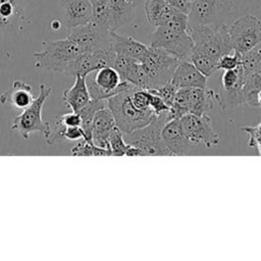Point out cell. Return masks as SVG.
<instances>
[{
    "mask_svg": "<svg viewBox=\"0 0 261 261\" xmlns=\"http://www.w3.org/2000/svg\"><path fill=\"white\" fill-rule=\"evenodd\" d=\"M116 126L114 115L108 106L99 109L92 122V141L95 145L108 149V138L112 129ZM110 151V150H109Z\"/></svg>",
    "mask_w": 261,
    "mask_h": 261,
    "instance_id": "d6986e66",
    "label": "cell"
},
{
    "mask_svg": "<svg viewBox=\"0 0 261 261\" xmlns=\"http://www.w3.org/2000/svg\"><path fill=\"white\" fill-rule=\"evenodd\" d=\"M87 86L92 99H108L126 89L134 87L127 81H122L117 70L112 66H104L95 71L90 81L86 76Z\"/></svg>",
    "mask_w": 261,
    "mask_h": 261,
    "instance_id": "9c48e42d",
    "label": "cell"
},
{
    "mask_svg": "<svg viewBox=\"0 0 261 261\" xmlns=\"http://www.w3.org/2000/svg\"><path fill=\"white\" fill-rule=\"evenodd\" d=\"M241 64V54L237 52H231L221 56L217 63V70H228L237 68Z\"/></svg>",
    "mask_w": 261,
    "mask_h": 261,
    "instance_id": "836d02e7",
    "label": "cell"
},
{
    "mask_svg": "<svg viewBox=\"0 0 261 261\" xmlns=\"http://www.w3.org/2000/svg\"><path fill=\"white\" fill-rule=\"evenodd\" d=\"M84 50L68 38L56 41H43L41 50L34 52V65L38 69H47L71 75L76 57Z\"/></svg>",
    "mask_w": 261,
    "mask_h": 261,
    "instance_id": "7a4b0ae2",
    "label": "cell"
},
{
    "mask_svg": "<svg viewBox=\"0 0 261 261\" xmlns=\"http://www.w3.org/2000/svg\"><path fill=\"white\" fill-rule=\"evenodd\" d=\"M261 90V67H259L252 74L248 75L245 80L244 92Z\"/></svg>",
    "mask_w": 261,
    "mask_h": 261,
    "instance_id": "e575fe53",
    "label": "cell"
},
{
    "mask_svg": "<svg viewBox=\"0 0 261 261\" xmlns=\"http://www.w3.org/2000/svg\"><path fill=\"white\" fill-rule=\"evenodd\" d=\"M28 22L21 0H0V31H21Z\"/></svg>",
    "mask_w": 261,
    "mask_h": 261,
    "instance_id": "9a60e30c",
    "label": "cell"
},
{
    "mask_svg": "<svg viewBox=\"0 0 261 261\" xmlns=\"http://www.w3.org/2000/svg\"><path fill=\"white\" fill-rule=\"evenodd\" d=\"M67 154L73 156H110L111 152L108 149L95 145L93 141L82 139L68 150Z\"/></svg>",
    "mask_w": 261,
    "mask_h": 261,
    "instance_id": "484cf974",
    "label": "cell"
},
{
    "mask_svg": "<svg viewBox=\"0 0 261 261\" xmlns=\"http://www.w3.org/2000/svg\"><path fill=\"white\" fill-rule=\"evenodd\" d=\"M216 92L206 88H180L177 90L173 104L169 108L172 118L186 114H208L215 101Z\"/></svg>",
    "mask_w": 261,
    "mask_h": 261,
    "instance_id": "8992f818",
    "label": "cell"
},
{
    "mask_svg": "<svg viewBox=\"0 0 261 261\" xmlns=\"http://www.w3.org/2000/svg\"><path fill=\"white\" fill-rule=\"evenodd\" d=\"M76 43L84 52H91L110 44L109 30L88 22L67 30V37Z\"/></svg>",
    "mask_w": 261,
    "mask_h": 261,
    "instance_id": "5bb4252c",
    "label": "cell"
},
{
    "mask_svg": "<svg viewBox=\"0 0 261 261\" xmlns=\"http://www.w3.org/2000/svg\"><path fill=\"white\" fill-rule=\"evenodd\" d=\"M110 44L117 54H122L135 59L138 62H142L146 57L149 46L137 41L130 36L117 34L115 31H109Z\"/></svg>",
    "mask_w": 261,
    "mask_h": 261,
    "instance_id": "ffe728a7",
    "label": "cell"
},
{
    "mask_svg": "<svg viewBox=\"0 0 261 261\" xmlns=\"http://www.w3.org/2000/svg\"><path fill=\"white\" fill-rule=\"evenodd\" d=\"M241 65L245 77L261 67V42L247 52L241 54Z\"/></svg>",
    "mask_w": 261,
    "mask_h": 261,
    "instance_id": "4316f807",
    "label": "cell"
},
{
    "mask_svg": "<svg viewBox=\"0 0 261 261\" xmlns=\"http://www.w3.org/2000/svg\"><path fill=\"white\" fill-rule=\"evenodd\" d=\"M189 33L194 42L192 50L217 60L233 52L226 24H189Z\"/></svg>",
    "mask_w": 261,
    "mask_h": 261,
    "instance_id": "3957f363",
    "label": "cell"
},
{
    "mask_svg": "<svg viewBox=\"0 0 261 261\" xmlns=\"http://www.w3.org/2000/svg\"><path fill=\"white\" fill-rule=\"evenodd\" d=\"M188 60L191 61L197 67V69H199L206 77H209L217 70V59L212 58L206 54L197 52L195 50L191 51Z\"/></svg>",
    "mask_w": 261,
    "mask_h": 261,
    "instance_id": "83f0119b",
    "label": "cell"
},
{
    "mask_svg": "<svg viewBox=\"0 0 261 261\" xmlns=\"http://www.w3.org/2000/svg\"><path fill=\"white\" fill-rule=\"evenodd\" d=\"M51 93L52 89L42 84L38 97L35 98L28 107L22 109L20 114L13 118L10 128L17 132L24 139H28L30 135L35 132L44 133L48 121L43 120L42 109Z\"/></svg>",
    "mask_w": 261,
    "mask_h": 261,
    "instance_id": "ba28073f",
    "label": "cell"
},
{
    "mask_svg": "<svg viewBox=\"0 0 261 261\" xmlns=\"http://www.w3.org/2000/svg\"><path fill=\"white\" fill-rule=\"evenodd\" d=\"M109 150L113 156H123L128 148V144L123 139V133L116 125L108 138Z\"/></svg>",
    "mask_w": 261,
    "mask_h": 261,
    "instance_id": "f546056e",
    "label": "cell"
},
{
    "mask_svg": "<svg viewBox=\"0 0 261 261\" xmlns=\"http://www.w3.org/2000/svg\"><path fill=\"white\" fill-rule=\"evenodd\" d=\"M63 139L69 141H76V140H87L84 129L81 126H65L63 132Z\"/></svg>",
    "mask_w": 261,
    "mask_h": 261,
    "instance_id": "d590c367",
    "label": "cell"
},
{
    "mask_svg": "<svg viewBox=\"0 0 261 261\" xmlns=\"http://www.w3.org/2000/svg\"><path fill=\"white\" fill-rule=\"evenodd\" d=\"M137 63L138 61H136L130 57L115 53V58H114L112 67H114L117 70L122 81H126L127 76L129 75L130 71L133 70V68L136 66Z\"/></svg>",
    "mask_w": 261,
    "mask_h": 261,
    "instance_id": "4dcf8cb0",
    "label": "cell"
},
{
    "mask_svg": "<svg viewBox=\"0 0 261 261\" xmlns=\"http://www.w3.org/2000/svg\"><path fill=\"white\" fill-rule=\"evenodd\" d=\"M90 2L92 5L91 22L108 29L110 18V0H90Z\"/></svg>",
    "mask_w": 261,
    "mask_h": 261,
    "instance_id": "f1b7e54d",
    "label": "cell"
},
{
    "mask_svg": "<svg viewBox=\"0 0 261 261\" xmlns=\"http://www.w3.org/2000/svg\"><path fill=\"white\" fill-rule=\"evenodd\" d=\"M144 8L148 22L155 27L166 24L179 11L166 0H144Z\"/></svg>",
    "mask_w": 261,
    "mask_h": 261,
    "instance_id": "603a6c76",
    "label": "cell"
},
{
    "mask_svg": "<svg viewBox=\"0 0 261 261\" xmlns=\"http://www.w3.org/2000/svg\"><path fill=\"white\" fill-rule=\"evenodd\" d=\"M161 140L170 156L186 155L192 146L186 138L178 118L169 120L161 130Z\"/></svg>",
    "mask_w": 261,
    "mask_h": 261,
    "instance_id": "e0dca14e",
    "label": "cell"
},
{
    "mask_svg": "<svg viewBox=\"0 0 261 261\" xmlns=\"http://www.w3.org/2000/svg\"><path fill=\"white\" fill-rule=\"evenodd\" d=\"M168 3H170L173 7L178 9L179 11L188 14L190 11L191 1L192 0H166Z\"/></svg>",
    "mask_w": 261,
    "mask_h": 261,
    "instance_id": "74e56055",
    "label": "cell"
},
{
    "mask_svg": "<svg viewBox=\"0 0 261 261\" xmlns=\"http://www.w3.org/2000/svg\"><path fill=\"white\" fill-rule=\"evenodd\" d=\"M173 119L170 110H166L157 114L153 119L143 127L135 129L125 135V142L128 145L140 148L145 155H161L170 156L168 150L164 147L161 140V130L163 126Z\"/></svg>",
    "mask_w": 261,
    "mask_h": 261,
    "instance_id": "5b68a950",
    "label": "cell"
},
{
    "mask_svg": "<svg viewBox=\"0 0 261 261\" xmlns=\"http://www.w3.org/2000/svg\"><path fill=\"white\" fill-rule=\"evenodd\" d=\"M63 15V28L67 30L86 24L92 19V5L90 0H60Z\"/></svg>",
    "mask_w": 261,
    "mask_h": 261,
    "instance_id": "2e32d148",
    "label": "cell"
},
{
    "mask_svg": "<svg viewBox=\"0 0 261 261\" xmlns=\"http://www.w3.org/2000/svg\"><path fill=\"white\" fill-rule=\"evenodd\" d=\"M177 90L178 89L171 82H169V83H167V84H165V85H163L159 88L149 90V91H151L155 95L159 96L165 102V104L170 108L171 105L173 104V101H174Z\"/></svg>",
    "mask_w": 261,
    "mask_h": 261,
    "instance_id": "1f68e13d",
    "label": "cell"
},
{
    "mask_svg": "<svg viewBox=\"0 0 261 261\" xmlns=\"http://www.w3.org/2000/svg\"><path fill=\"white\" fill-rule=\"evenodd\" d=\"M245 74L240 64L237 68L224 70L221 77V92H216L215 101L222 109L237 107L245 103Z\"/></svg>",
    "mask_w": 261,
    "mask_h": 261,
    "instance_id": "7c38bea8",
    "label": "cell"
},
{
    "mask_svg": "<svg viewBox=\"0 0 261 261\" xmlns=\"http://www.w3.org/2000/svg\"><path fill=\"white\" fill-rule=\"evenodd\" d=\"M135 86L107 99V106L112 111L116 125L123 134L148 124L156 115L151 110H141L132 101V91Z\"/></svg>",
    "mask_w": 261,
    "mask_h": 261,
    "instance_id": "277c9868",
    "label": "cell"
},
{
    "mask_svg": "<svg viewBox=\"0 0 261 261\" xmlns=\"http://www.w3.org/2000/svg\"><path fill=\"white\" fill-rule=\"evenodd\" d=\"M32 86L25 82L15 80L11 87L0 94V102L3 105L17 109H24L34 101Z\"/></svg>",
    "mask_w": 261,
    "mask_h": 261,
    "instance_id": "44dd1931",
    "label": "cell"
},
{
    "mask_svg": "<svg viewBox=\"0 0 261 261\" xmlns=\"http://www.w3.org/2000/svg\"><path fill=\"white\" fill-rule=\"evenodd\" d=\"M107 106V99H92L83 107L81 108L77 113L82 118L81 127L84 129L85 135L87 137V141H92V122L95 116V113Z\"/></svg>",
    "mask_w": 261,
    "mask_h": 261,
    "instance_id": "d4e9b609",
    "label": "cell"
},
{
    "mask_svg": "<svg viewBox=\"0 0 261 261\" xmlns=\"http://www.w3.org/2000/svg\"><path fill=\"white\" fill-rule=\"evenodd\" d=\"M228 33L233 52L243 54L261 42V21L254 15H244L228 27Z\"/></svg>",
    "mask_w": 261,
    "mask_h": 261,
    "instance_id": "8fae6325",
    "label": "cell"
},
{
    "mask_svg": "<svg viewBox=\"0 0 261 261\" xmlns=\"http://www.w3.org/2000/svg\"><path fill=\"white\" fill-rule=\"evenodd\" d=\"M125 155L126 156H144V152L138 148V147H135V146H132V145H128V148L125 152Z\"/></svg>",
    "mask_w": 261,
    "mask_h": 261,
    "instance_id": "f35d334b",
    "label": "cell"
},
{
    "mask_svg": "<svg viewBox=\"0 0 261 261\" xmlns=\"http://www.w3.org/2000/svg\"><path fill=\"white\" fill-rule=\"evenodd\" d=\"M139 0H110L109 31H116L130 22L136 15Z\"/></svg>",
    "mask_w": 261,
    "mask_h": 261,
    "instance_id": "7402d4cb",
    "label": "cell"
},
{
    "mask_svg": "<svg viewBox=\"0 0 261 261\" xmlns=\"http://www.w3.org/2000/svg\"><path fill=\"white\" fill-rule=\"evenodd\" d=\"M207 79L189 60H179L170 82L177 88H206Z\"/></svg>",
    "mask_w": 261,
    "mask_h": 261,
    "instance_id": "ac0fdd59",
    "label": "cell"
},
{
    "mask_svg": "<svg viewBox=\"0 0 261 261\" xmlns=\"http://www.w3.org/2000/svg\"><path fill=\"white\" fill-rule=\"evenodd\" d=\"M62 99L65 105L74 112L83 108L91 100L86 76L80 74L75 75L73 85L63 92Z\"/></svg>",
    "mask_w": 261,
    "mask_h": 261,
    "instance_id": "cb8c5ba5",
    "label": "cell"
},
{
    "mask_svg": "<svg viewBox=\"0 0 261 261\" xmlns=\"http://www.w3.org/2000/svg\"><path fill=\"white\" fill-rule=\"evenodd\" d=\"M149 46L162 48L179 60H188L194 46L189 33L188 14L178 11L166 24L156 27L151 35Z\"/></svg>",
    "mask_w": 261,
    "mask_h": 261,
    "instance_id": "6da1fadb",
    "label": "cell"
},
{
    "mask_svg": "<svg viewBox=\"0 0 261 261\" xmlns=\"http://www.w3.org/2000/svg\"><path fill=\"white\" fill-rule=\"evenodd\" d=\"M240 128L249 136L248 146L251 148H257L259 155H261V121L255 126L246 125Z\"/></svg>",
    "mask_w": 261,
    "mask_h": 261,
    "instance_id": "d6a6232c",
    "label": "cell"
},
{
    "mask_svg": "<svg viewBox=\"0 0 261 261\" xmlns=\"http://www.w3.org/2000/svg\"><path fill=\"white\" fill-rule=\"evenodd\" d=\"M60 120L65 126H81L82 118L77 112H70L66 114H62L59 116Z\"/></svg>",
    "mask_w": 261,
    "mask_h": 261,
    "instance_id": "8d00e7d4",
    "label": "cell"
},
{
    "mask_svg": "<svg viewBox=\"0 0 261 261\" xmlns=\"http://www.w3.org/2000/svg\"><path fill=\"white\" fill-rule=\"evenodd\" d=\"M179 59L162 48L149 46L148 53L141 63L149 76L151 90L170 82Z\"/></svg>",
    "mask_w": 261,
    "mask_h": 261,
    "instance_id": "52a82bcc",
    "label": "cell"
},
{
    "mask_svg": "<svg viewBox=\"0 0 261 261\" xmlns=\"http://www.w3.org/2000/svg\"><path fill=\"white\" fill-rule=\"evenodd\" d=\"M231 7L232 0H192L188 13L189 24H214Z\"/></svg>",
    "mask_w": 261,
    "mask_h": 261,
    "instance_id": "4fadbf2b",
    "label": "cell"
},
{
    "mask_svg": "<svg viewBox=\"0 0 261 261\" xmlns=\"http://www.w3.org/2000/svg\"><path fill=\"white\" fill-rule=\"evenodd\" d=\"M50 27H51V29H52L53 31H59V30H61V29L63 28V23H62L61 18H55V19H53V20L51 21V23H50Z\"/></svg>",
    "mask_w": 261,
    "mask_h": 261,
    "instance_id": "ab89813d",
    "label": "cell"
},
{
    "mask_svg": "<svg viewBox=\"0 0 261 261\" xmlns=\"http://www.w3.org/2000/svg\"><path fill=\"white\" fill-rule=\"evenodd\" d=\"M182 132L191 145H204L207 148L218 145L219 135L212 127L208 114H186L179 118Z\"/></svg>",
    "mask_w": 261,
    "mask_h": 261,
    "instance_id": "30bf717a",
    "label": "cell"
}]
</instances>
